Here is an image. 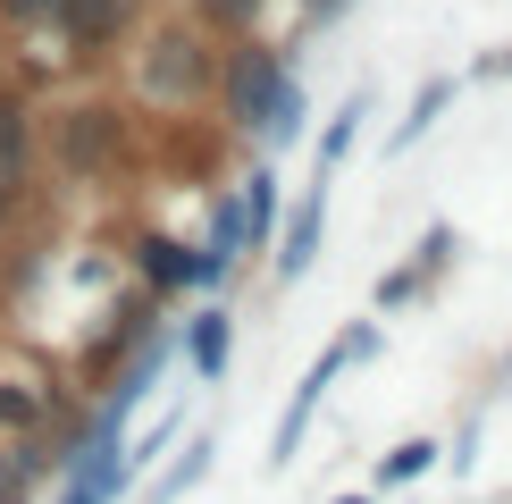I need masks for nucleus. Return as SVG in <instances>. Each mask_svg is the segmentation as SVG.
<instances>
[{
    "label": "nucleus",
    "instance_id": "2eb2a0df",
    "mask_svg": "<svg viewBox=\"0 0 512 504\" xmlns=\"http://www.w3.org/2000/svg\"><path fill=\"white\" fill-rule=\"evenodd\" d=\"M420 471H437V446H429V437H403L395 454H378V479H387V488H403V479H420Z\"/></svg>",
    "mask_w": 512,
    "mask_h": 504
},
{
    "label": "nucleus",
    "instance_id": "4468645a",
    "mask_svg": "<svg viewBox=\"0 0 512 504\" xmlns=\"http://www.w3.org/2000/svg\"><path fill=\"white\" fill-rule=\"evenodd\" d=\"M202 471H210V446H202V437H194V446H185V454H177V462H168V471H160V488H152V496H143V504H177V496H185V488H194V479H202Z\"/></svg>",
    "mask_w": 512,
    "mask_h": 504
},
{
    "label": "nucleus",
    "instance_id": "0eeeda50",
    "mask_svg": "<svg viewBox=\"0 0 512 504\" xmlns=\"http://www.w3.org/2000/svg\"><path fill=\"white\" fill-rule=\"evenodd\" d=\"M319 227H328V177H311L303 202H294V219H286V244H277V286L311 278V261H319Z\"/></svg>",
    "mask_w": 512,
    "mask_h": 504
},
{
    "label": "nucleus",
    "instance_id": "1a4fd4ad",
    "mask_svg": "<svg viewBox=\"0 0 512 504\" xmlns=\"http://www.w3.org/2000/svg\"><path fill=\"white\" fill-rule=\"evenodd\" d=\"M135 278L152 286V294H194V244L143 236V244H135Z\"/></svg>",
    "mask_w": 512,
    "mask_h": 504
},
{
    "label": "nucleus",
    "instance_id": "a211bd4d",
    "mask_svg": "<svg viewBox=\"0 0 512 504\" xmlns=\"http://www.w3.org/2000/svg\"><path fill=\"white\" fill-rule=\"evenodd\" d=\"M59 0H0V26H51Z\"/></svg>",
    "mask_w": 512,
    "mask_h": 504
},
{
    "label": "nucleus",
    "instance_id": "20e7f679",
    "mask_svg": "<svg viewBox=\"0 0 512 504\" xmlns=\"http://www.w3.org/2000/svg\"><path fill=\"white\" fill-rule=\"evenodd\" d=\"M378 345H387V328H378V320H361V328H345V336H336V345H328V353H319V362L303 370V387H294V404L277 412V429H269V462H277V471L294 462V446H303V429L319 420V404H328V387H336V378H345L353 362H370Z\"/></svg>",
    "mask_w": 512,
    "mask_h": 504
},
{
    "label": "nucleus",
    "instance_id": "9d476101",
    "mask_svg": "<svg viewBox=\"0 0 512 504\" xmlns=\"http://www.w3.org/2000/svg\"><path fill=\"white\" fill-rule=\"evenodd\" d=\"M227 353H236V320H227V303H210L185 320V362L194 378H227Z\"/></svg>",
    "mask_w": 512,
    "mask_h": 504
},
{
    "label": "nucleus",
    "instance_id": "423d86ee",
    "mask_svg": "<svg viewBox=\"0 0 512 504\" xmlns=\"http://www.w3.org/2000/svg\"><path fill=\"white\" fill-rule=\"evenodd\" d=\"M34 160H42V118H34L26 93H9V84H0V177L26 194V185H34Z\"/></svg>",
    "mask_w": 512,
    "mask_h": 504
},
{
    "label": "nucleus",
    "instance_id": "f257e3e1",
    "mask_svg": "<svg viewBox=\"0 0 512 504\" xmlns=\"http://www.w3.org/2000/svg\"><path fill=\"white\" fill-rule=\"evenodd\" d=\"M135 93L152 110H194V101L219 93V51H210V26L202 17H168V26L143 34L135 51Z\"/></svg>",
    "mask_w": 512,
    "mask_h": 504
},
{
    "label": "nucleus",
    "instance_id": "412c9836",
    "mask_svg": "<svg viewBox=\"0 0 512 504\" xmlns=\"http://www.w3.org/2000/svg\"><path fill=\"white\" fill-rule=\"evenodd\" d=\"M336 9H345V0H303V17H336Z\"/></svg>",
    "mask_w": 512,
    "mask_h": 504
},
{
    "label": "nucleus",
    "instance_id": "5701e85b",
    "mask_svg": "<svg viewBox=\"0 0 512 504\" xmlns=\"http://www.w3.org/2000/svg\"><path fill=\"white\" fill-rule=\"evenodd\" d=\"M336 504H370V496H336Z\"/></svg>",
    "mask_w": 512,
    "mask_h": 504
},
{
    "label": "nucleus",
    "instance_id": "aec40b11",
    "mask_svg": "<svg viewBox=\"0 0 512 504\" xmlns=\"http://www.w3.org/2000/svg\"><path fill=\"white\" fill-rule=\"evenodd\" d=\"M471 446H479V412L462 420V437H454V454H445V462H454V471H471Z\"/></svg>",
    "mask_w": 512,
    "mask_h": 504
},
{
    "label": "nucleus",
    "instance_id": "f8f14e48",
    "mask_svg": "<svg viewBox=\"0 0 512 504\" xmlns=\"http://www.w3.org/2000/svg\"><path fill=\"white\" fill-rule=\"evenodd\" d=\"M236 202H244V236H252V252H261L269 227H277V168H252V177L236 185Z\"/></svg>",
    "mask_w": 512,
    "mask_h": 504
},
{
    "label": "nucleus",
    "instance_id": "f03ea898",
    "mask_svg": "<svg viewBox=\"0 0 512 504\" xmlns=\"http://www.w3.org/2000/svg\"><path fill=\"white\" fill-rule=\"evenodd\" d=\"M42 152H51L59 177L101 185L126 160V110H118V101H68V110L42 118Z\"/></svg>",
    "mask_w": 512,
    "mask_h": 504
},
{
    "label": "nucleus",
    "instance_id": "39448f33",
    "mask_svg": "<svg viewBox=\"0 0 512 504\" xmlns=\"http://www.w3.org/2000/svg\"><path fill=\"white\" fill-rule=\"evenodd\" d=\"M135 26H143V0H59V9H51V34L68 42V59L118 51Z\"/></svg>",
    "mask_w": 512,
    "mask_h": 504
},
{
    "label": "nucleus",
    "instance_id": "9b49d317",
    "mask_svg": "<svg viewBox=\"0 0 512 504\" xmlns=\"http://www.w3.org/2000/svg\"><path fill=\"white\" fill-rule=\"evenodd\" d=\"M445 110H454V76H429V84H420V93H412V118H403L395 135H387V152H412V143L429 135V126H437Z\"/></svg>",
    "mask_w": 512,
    "mask_h": 504
},
{
    "label": "nucleus",
    "instance_id": "4be33fe9",
    "mask_svg": "<svg viewBox=\"0 0 512 504\" xmlns=\"http://www.w3.org/2000/svg\"><path fill=\"white\" fill-rule=\"evenodd\" d=\"M487 76H512V42H504V51H496V59H487Z\"/></svg>",
    "mask_w": 512,
    "mask_h": 504
},
{
    "label": "nucleus",
    "instance_id": "6ab92c4d",
    "mask_svg": "<svg viewBox=\"0 0 512 504\" xmlns=\"http://www.w3.org/2000/svg\"><path fill=\"white\" fill-rule=\"evenodd\" d=\"M17 210H26V194H17V185H9V177H0V244H9V236H17Z\"/></svg>",
    "mask_w": 512,
    "mask_h": 504
},
{
    "label": "nucleus",
    "instance_id": "f3484780",
    "mask_svg": "<svg viewBox=\"0 0 512 504\" xmlns=\"http://www.w3.org/2000/svg\"><path fill=\"white\" fill-rule=\"evenodd\" d=\"M42 420V387H17V378H0V429H34Z\"/></svg>",
    "mask_w": 512,
    "mask_h": 504
},
{
    "label": "nucleus",
    "instance_id": "b1692460",
    "mask_svg": "<svg viewBox=\"0 0 512 504\" xmlns=\"http://www.w3.org/2000/svg\"><path fill=\"white\" fill-rule=\"evenodd\" d=\"M0 504H26V496H0Z\"/></svg>",
    "mask_w": 512,
    "mask_h": 504
},
{
    "label": "nucleus",
    "instance_id": "ddd939ff",
    "mask_svg": "<svg viewBox=\"0 0 512 504\" xmlns=\"http://www.w3.org/2000/svg\"><path fill=\"white\" fill-rule=\"evenodd\" d=\"M361 118H370V93L353 84V101H345V110L328 118V135H319V177H336V160H345L353 143H361Z\"/></svg>",
    "mask_w": 512,
    "mask_h": 504
},
{
    "label": "nucleus",
    "instance_id": "6e6552de",
    "mask_svg": "<svg viewBox=\"0 0 512 504\" xmlns=\"http://www.w3.org/2000/svg\"><path fill=\"white\" fill-rule=\"evenodd\" d=\"M445 252H454V227H429V244H420L412 261H395L387 278H378V311H403V303H412V294L445 269Z\"/></svg>",
    "mask_w": 512,
    "mask_h": 504
},
{
    "label": "nucleus",
    "instance_id": "dca6fc26",
    "mask_svg": "<svg viewBox=\"0 0 512 504\" xmlns=\"http://www.w3.org/2000/svg\"><path fill=\"white\" fill-rule=\"evenodd\" d=\"M261 9H269V0H194V17H202L210 34H244Z\"/></svg>",
    "mask_w": 512,
    "mask_h": 504
},
{
    "label": "nucleus",
    "instance_id": "7ed1b4c3",
    "mask_svg": "<svg viewBox=\"0 0 512 504\" xmlns=\"http://www.w3.org/2000/svg\"><path fill=\"white\" fill-rule=\"evenodd\" d=\"M294 93V68H286V51H269V42H236V51L219 59V110L227 126H244V135H269V118H277V101Z\"/></svg>",
    "mask_w": 512,
    "mask_h": 504
}]
</instances>
